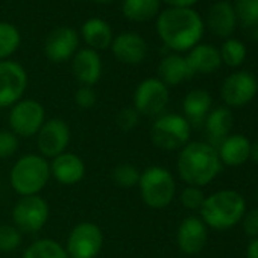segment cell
I'll return each mask as SVG.
<instances>
[{"label":"cell","mask_w":258,"mask_h":258,"mask_svg":"<svg viewBox=\"0 0 258 258\" xmlns=\"http://www.w3.org/2000/svg\"><path fill=\"white\" fill-rule=\"evenodd\" d=\"M72 72L75 78L87 87H93L102 76V59L90 47L78 50L72 58Z\"/></svg>","instance_id":"e0dca14e"},{"label":"cell","mask_w":258,"mask_h":258,"mask_svg":"<svg viewBox=\"0 0 258 258\" xmlns=\"http://www.w3.org/2000/svg\"><path fill=\"white\" fill-rule=\"evenodd\" d=\"M133 100L140 115H161L169 103V87L158 78H148L137 85Z\"/></svg>","instance_id":"9c48e42d"},{"label":"cell","mask_w":258,"mask_h":258,"mask_svg":"<svg viewBox=\"0 0 258 258\" xmlns=\"http://www.w3.org/2000/svg\"><path fill=\"white\" fill-rule=\"evenodd\" d=\"M157 34L169 49L185 52L199 44L204 20L191 8H167L158 14Z\"/></svg>","instance_id":"6da1fadb"},{"label":"cell","mask_w":258,"mask_h":258,"mask_svg":"<svg viewBox=\"0 0 258 258\" xmlns=\"http://www.w3.org/2000/svg\"><path fill=\"white\" fill-rule=\"evenodd\" d=\"M50 164L49 161L35 154H29L17 160L10 173L11 187L17 195L35 196L38 195L50 179Z\"/></svg>","instance_id":"277c9868"},{"label":"cell","mask_w":258,"mask_h":258,"mask_svg":"<svg viewBox=\"0 0 258 258\" xmlns=\"http://www.w3.org/2000/svg\"><path fill=\"white\" fill-rule=\"evenodd\" d=\"M191 126L179 114H161L151 127L152 143L163 151L182 149L190 140Z\"/></svg>","instance_id":"8992f818"},{"label":"cell","mask_w":258,"mask_h":258,"mask_svg":"<svg viewBox=\"0 0 258 258\" xmlns=\"http://www.w3.org/2000/svg\"><path fill=\"white\" fill-rule=\"evenodd\" d=\"M176 166L181 179L195 187L210 184L222 169L217 151L202 142L187 143L179 152Z\"/></svg>","instance_id":"7a4b0ae2"},{"label":"cell","mask_w":258,"mask_h":258,"mask_svg":"<svg viewBox=\"0 0 258 258\" xmlns=\"http://www.w3.org/2000/svg\"><path fill=\"white\" fill-rule=\"evenodd\" d=\"M158 79L169 85H178L184 81H187L188 78L193 76L185 56H181L178 53H170L167 56H164L158 66Z\"/></svg>","instance_id":"603a6c76"},{"label":"cell","mask_w":258,"mask_h":258,"mask_svg":"<svg viewBox=\"0 0 258 258\" xmlns=\"http://www.w3.org/2000/svg\"><path fill=\"white\" fill-rule=\"evenodd\" d=\"M208 232H207V225L204 220L198 216H188L185 217L176 232V241L178 247L188 255L199 253L207 243Z\"/></svg>","instance_id":"2e32d148"},{"label":"cell","mask_w":258,"mask_h":258,"mask_svg":"<svg viewBox=\"0 0 258 258\" xmlns=\"http://www.w3.org/2000/svg\"><path fill=\"white\" fill-rule=\"evenodd\" d=\"M250 158L255 164H258V140L250 146Z\"/></svg>","instance_id":"ab89813d"},{"label":"cell","mask_w":258,"mask_h":258,"mask_svg":"<svg viewBox=\"0 0 258 258\" xmlns=\"http://www.w3.org/2000/svg\"><path fill=\"white\" fill-rule=\"evenodd\" d=\"M181 204L187 208V210H201L204 201H205V195L201 190V187H195V185H187L181 195H179Z\"/></svg>","instance_id":"836d02e7"},{"label":"cell","mask_w":258,"mask_h":258,"mask_svg":"<svg viewBox=\"0 0 258 258\" xmlns=\"http://www.w3.org/2000/svg\"><path fill=\"white\" fill-rule=\"evenodd\" d=\"M256 199H258V191H256Z\"/></svg>","instance_id":"b9f144b4"},{"label":"cell","mask_w":258,"mask_h":258,"mask_svg":"<svg viewBox=\"0 0 258 258\" xmlns=\"http://www.w3.org/2000/svg\"><path fill=\"white\" fill-rule=\"evenodd\" d=\"M243 229L247 237L258 238V208H253L243 216Z\"/></svg>","instance_id":"8d00e7d4"},{"label":"cell","mask_w":258,"mask_h":258,"mask_svg":"<svg viewBox=\"0 0 258 258\" xmlns=\"http://www.w3.org/2000/svg\"><path fill=\"white\" fill-rule=\"evenodd\" d=\"M250 142L244 136H229L219 145L220 163L235 167L244 164L250 158Z\"/></svg>","instance_id":"44dd1931"},{"label":"cell","mask_w":258,"mask_h":258,"mask_svg":"<svg viewBox=\"0 0 258 258\" xmlns=\"http://www.w3.org/2000/svg\"><path fill=\"white\" fill-rule=\"evenodd\" d=\"M219 52L222 62H225L229 67H238L246 59V46L235 38H228L222 44V49Z\"/></svg>","instance_id":"f546056e"},{"label":"cell","mask_w":258,"mask_h":258,"mask_svg":"<svg viewBox=\"0 0 258 258\" xmlns=\"http://www.w3.org/2000/svg\"><path fill=\"white\" fill-rule=\"evenodd\" d=\"M207 25L217 37L229 38L237 26V16L232 4L225 2V0L214 4L207 14Z\"/></svg>","instance_id":"d6986e66"},{"label":"cell","mask_w":258,"mask_h":258,"mask_svg":"<svg viewBox=\"0 0 258 258\" xmlns=\"http://www.w3.org/2000/svg\"><path fill=\"white\" fill-rule=\"evenodd\" d=\"M185 59L193 75L195 73H202V75L213 73L222 64L219 49H216L211 44H196L193 49H190Z\"/></svg>","instance_id":"ffe728a7"},{"label":"cell","mask_w":258,"mask_h":258,"mask_svg":"<svg viewBox=\"0 0 258 258\" xmlns=\"http://www.w3.org/2000/svg\"><path fill=\"white\" fill-rule=\"evenodd\" d=\"M111 50L117 61L127 66H139L148 55V44L145 38L136 32H123L114 37Z\"/></svg>","instance_id":"9a60e30c"},{"label":"cell","mask_w":258,"mask_h":258,"mask_svg":"<svg viewBox=\"0 0 258 258\" xmlns=\"http://www.w3.org/2000/svg\"><path fill=\"white\" fill-rule=\"evenodd\" d=\"M211 96L208 91L205 90H191L184 102H182V108H184V114L188 123L193 124H199L201 121H204V118L208 115L210 108H211Z\"/></svg>","instance_id":"d4e9b609"},{"label":"cell","mask_w":258,"mask_h":258,"mask_svg":"<svg viewBox=\"0 0 258 258\" xmlns=\"http://www.w3.org/2000/svg\"><path fill=\"white\" fill-rule=\"evenodd\" d=\"M237 22L244 28H256L258 26V0H235L232 4Z\"/></svg>","instance_id":"4dcf8cb0"},{"label":"cell","mask_w":258,"mask_h":258,"mask_svg":"<svg viewBox=\"0 0 258 258\" xmlns=\"http://www.w3.org/2000/svg\"><path fill=\"white\" fill-rule=\"evenodd\" d=\"M201 219L214 229H228L237 225L244 213L246 202L235 190H220L205 198L201 207Z\"/></svg>","instance_id":"3957f363"},{"label":"cell","mask_w":258,"mask_h":258,"mask_svg":"<svg viewBox=\"0 0 258 258\" xmlns=\"http://www.w3.org/2000/svg\"><path fill=\"white\" fill-rule=\"evenodd\" d=\"M19 151V137L13 131L0 129V160H7Z\"/></svg>","instance_id":"e575fe53"},{"label":"cell","mask_w":258,"mask_h":258,"mask_svg":"<svg viewBox=\"0 0 258 258\" xmlns=\"http://www.w3.org/2000/svg\"><path fill=\"white\" fill-rule=\"evenodd\" d=\"M140 175L142 172L136 166L121 163L111 170V181L120 188H133L139 185Z\"/></svg>","instance_id":"f1b7e54d"},{"label":"cell","mask_w":258,"mask_h":258,"mask_svg":"<svg viewBox=\"0 0 258 258\" xmlns=\"http://www.w3.org/2000/svg\"><path fill=\"white\" fill-rule=\"evenodd\" d=\"M46 121L44 106L34 99H22L11 106L8 123L17 137L29 139L38 134Z\"/></svg>","instance_id":"52a82bcc"},{"label":"cell","mask_w":258,"mask_h":258,"mask_svg":"<svg viewBox=\"0 0 258 258\" xmlns=\"http://www.w3.org/2000/svg\"><path fill=\"white\" fill-rule=\"evenodd\" d=\"M70 143V127L62 118L46 120L37 134V145L44 158H55L66 152Z\"/></svg>","instance_id":"7c38bea8"},{"label":"cell","mask_w":258,"mask_h":258,"mask_svg":"<svg viewBox=\"0 0 258 258\" xmlns=\"http://www.w3.org/2000/svg\"><path fill=\"white\" fill-rule=\"evenodd\" d=\"M161 0H123L121 13L123 16L137 23L149 22L160 14Z\"/></svg>","instance_id":"484cf974"},{"label":"cell","mask_w":258,"mask_h":258,"mask_svg":"<svg viewBox=\"0 0 258 258\" xmlns=\"http://www.w3.org/2000/svg\"><path fill=\"white\" fill-rule=\"evenodd\" d=\"M161 2L167 4L170 8H191L198 4V0H161Z\"/></svg>","instance_id":"74e56055"},{"label":"cell","mask_w":258,"mask_h":258,"mask_svg":"<svg viewBox=\"0 0 258 258\" xmlns=\"http://www.w3.org/2000/svg\"><path fill=\"white\" fill-rule=\"evenodd\" d=\"M79 47V34L70 26H58L46 37L44 55L52 62H64L73 58Z\"/></svg>","instance_id":"5bb4252c"},{"label":"cell","mask_w":258,"mask_h":258,"mask_svg":"<svg viewBox=\"0 0 258 258\" xmlns=\"http://www.w3.org/2000/svg\"><path fill=\"white\" fill-rule=\"evenodd\" d=\"M22 232L14 225L0 226V252H13L22 244Z\"/></svg>","instance_id":"1f68e13d"},{"label":"cell","mask_w":258,"mask_h":258,"mask_svg":"<svg viewBox=\"0 0 258 258\" xmlns=\"http://www.w3.org/2000/svg\"><path fill=\"white\" fill-rule=\"evenodd\" d=\"M81 35L84 38V41L87 43V46L93 50H105L111 46L114 35H112V29L111 26L99 19V17H91L88 19L81 29Z\"/></svg>","instance_id":"7402d4cb"},{"label":"cell","mask_w":258,"mask_h":258,"mask_svg":"<svg viewBox=\"0 0 258 258\" xmlns=\"http://www.w3.org/2000/svg\"><path fill=\"white\" fill-rule=\"evenodd\" d=\"M234 123V115L229 108L219 106L205 117V131L214 145H220L229 134Z\"/></svg>","instance_id":"cb8c5ba5"},{"label":"cell","mask_w":258,"mask_h":258,"mask_svg":"<svg viewBox=\"0 0 258 258\" xmlns=\"http://www.w3.org/2000/svg\"><path fill=\"white\" fill-rule=\"evenodd\" d=\"M50 175L62 185H75L85 176V164L76 154L64 152L50 163Z\"/></svg>","instance_id":"ac0fdd59"},{"label":"cell","mask_w":258,"mask_h":258,"mask_svg":"<svg viewBox=\"0 0 258 258\" xmlns=\"http://www.w3.org/2000/svg\"><path fill=\"white\" fill-rule=\"evenodd\" d=\"M140 114L136 111L134 106H126V108H121L117 115H115V123L117 126L121 129V131H133L134 127L139 126L140 123Z\"/></svg>","instance_id":"d6a6232c"},{"label":"cell","mask_w":258,"mask_h":258,"mask_svg":"<svg viewBox=\"0 0 258 258\" xmlns=\"http://www.w3.org/2000/svg\"><path fill=\"white\" fill-rule=\"evenodd\" d=\"M139 187L143 202L154 210H161L170 205L176 193L173 175L160 166L145 169L140 175Z\"/></svg>","instance_id":"5b68a950"},{"label":"cell","mask_w":258,"mask_h":258,"mask_svg":"<svg viewBox=\"0 0 258 258\" xmlns=\"http://www.w3.org/2000/svg\"><path fill=\"white\" fill-rule=\"evenodd\" d=\"M94 2H99V4H109L112 0H94Z\"/></svg>","instance_id":"60d3db41"},{"label":"cell","mask_w":258,"mask_h":258,"mask_svg":"<svg viewBox=\"0 0 258 258\" xmlns=\"http://www.w3.org/2000/svg\"><path fill=\"white\" fill-rule=\"evenodd\" d=\"M103 246L102 229L91 222L78 223L67 237L66 250L70 258H96Z\"/></svg>","instance_id":"30bf717a"},{"label":"cell","mask_w":258,"mask_h":258,"mask_svg":"<svg viewBox=\"0 0 258 258\" xmlns=\"http://www.w3.org/2000/svg\"><path fill=\"white\" fill-rule=\"evenodd\" d=\"M28 87V73L16 61H0V108H8L22 100Z\"/></svg>","instance_id":"8fae6325"},{"label":"cell","mask_w":258,"mask_h":258,"mask_svg":"<svg viewBox=\"0 0 258 258\" xmlns=\"http://www.w3.org/2000/svg\"><path fill=\"white\" fill-rule=\"evenodd\" d=\"M258 91V81L249 72H235L229 75L220 90L222 99L229 106H243L249 103Z\"/></svg>","instance_id":"4fadbf2b"},{"label":"cell","mask_w":258,"mask_h":258,"mask_svg":"<svg viewBox=\"0 0 258 258\" xmlns=\"http://www.w3.org/2000/svg\"><path fill=\"white\" fill-rule=\"evenodd\" d=\"M96 100H97V96H96V91L91 88V87H87V85H82L78 88V91L75 93V102L79 108L82 109H90L96 105Z\"/></svg>","instance_id":"d590c367"},{"label":"cell","mask_w":258,"mask_h":258,"mask_svg":"<svg viewBox=\"0 0 258 258\" xmlns=\"http://www.w3.org/2000/svg\"><path fill=\"white\" fill-rule=\"evenodd\" d=\"M49 216H50L49 205L38 195L20 198L13 208L14 226L20 232H26V234H35L41 231L46 226Z\"/></svg>","instance_id":"ba28073f"},{"label":"cell","mask_w":258,"mask_h":258,"mask_svg":"<svg viewBox=\"0 0 258 258\" xmlns=\"http://www.w3.org/2000/svg\"><path fill=\"white\" fill-rule=\"evenodd\" d=\"M23 258H70L66 247L52 238H41L29 244Z\"/></svg>","instance_id":"4316f807"},{"label":"cell","mask_w":258,"mask_h":258,"mask_svg":"<svg viewBox=\"0 0 258 258\" xmlns=\"http://www.w3.org/2000/svg\"><path fill=\"white\" fill-rule=\"evenodd\" d=\"M22 43L20 31L7 22H0V61L17 52Z\"/></svg>","instance_id":"83f0119b"},{"label":"cell","mask_w":258,"mask_h":258,"mask_svg":"<svg viewBox=\"0 0 258 258\" xmlns=\"http://www.w3.org/2000/svg\"><path fill=\"white\" fill-rule=\"evenodd\" d=\"M247 258H258V238H253L247 246Z\"/></svg>","instance_id":"f35d334b"}]
</instances>
